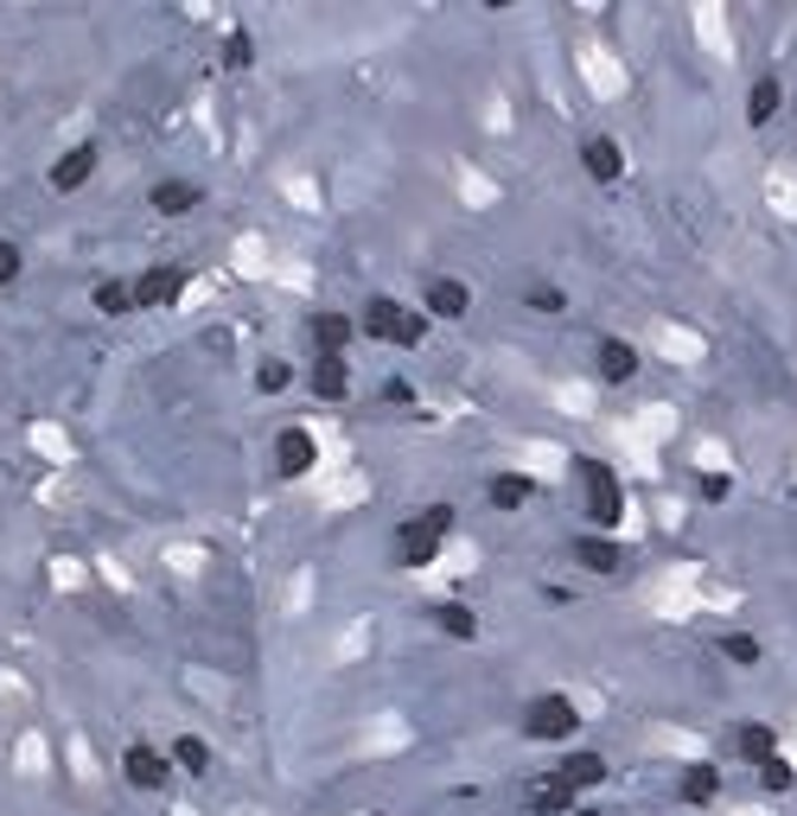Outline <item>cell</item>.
Returning a JSON list of instances; mask_svg holds the SVG:
<instances>
[{"mask_svg":"<svg viewBox=\"0 0 797 816\" xmlns=\"http://www.w3.org/2000/svg\"><path fill=\"white\" fill-rule=\"evenodd\" d=\"M96 313H103V319H128V313H135V288H128V281H96Z\"/></svg>","mask_w":797,"mask_h":816,"instance_id":"24","label":"cell"},{"mask_svg":"<svg viewBox=\"0 0 797 816\" xmlns=\"http://www.w3.org/2000/svg\"><path fill=\"white\" fill-rule=\"evenodd\" d=\"M677 791H683V804H715V797H721V772H715V766H683V784H677Z\"/></svg>","mask_w":797,"mask_h":816,"instance_id":"21","label":"cell"},{"mask_svg":"<svg viewBox=\"0 0 797 816\" xmlns=\"http://www.w3.org/2000/svg\"><path fill=\"white\" fill-rule=\"evenodd\" d=\"M435 626L447 631V638H478V613H472V606H460V599H440V606H435Z\"/></svg>","mask_w":797,"mask_h":816,"instance_id":"25","label":"cell"},{"mask_svg":"<svg viewBox=\"0 0 797 816\" xmlns=\"http://www.w3.org/2000/svg\"><path fill=\"white\" fill-rule=\"evenodd\" d=\"M421 313H428V319H466V313H472V288H466V281H453V275H435V281H428V300H421Z\"/></svg>","mask_w":797,"mask_h":816,"instance_id":"11","label":"cell"},{"mask_svg":"<svg viewBox=\"0 0 797 816\" xmlns=\"http://www.w3.org/2000/svg\"><path fill=\"white\" fill-rule=\"evenodd\" d=\"M485 498H492L498 511H523V504L536 498V479H523V473H498V479L485 485Z\"/></svg>","mask_w":797,"mask_h":816,"instance_id":"20","label":"cell"},{"mask_svg":"<svg viewBox=\"0 0 797 816\" xmlns=\"http://www.w3.org/2000/svg\"><path fill=\"white\" fill-rule=\"evenodd\" d=\"M20 268H26L20 243H0V288H13V281H20Z\"/></svg>","mask_w":797,"mask_h":816,"instance_id":"30","label":"cell"},{"mask_svg":"<svg viewBox=\"0 0 797 816\" xmlns=\"http://www.w3.org/2000/svg\"><path fill=\"white\" fill-rule=\"evenodd\" d=\"M792 115H797V103H792Z\"/></svg>","mask_w":797,"mask_h":816,"instance_id":"34","label":"cell"},{"mask_svg":"<svg viewBox=\"0 0 797 816\" xmlns=\"http://www.w3.org/2000/svg\"><path fill=\"white\" fill-rule=\"evenodd\" d=\"M96 160H103V153H96V141H77L71 153H58V160H51V173H45V179H51V191H83V186H90V173H96Z\"/></svg>","mask_w":797,"mask_h":816,"instance_id":"9","label":"cell"},{"mask_svg":"<svg viewBox=\"0 0 797 816\" xmlns=\"http://www.w3.org/2000/svg\"><path fill=\"white\" fill-rule=\"evenodd\" d=\"M288 383H293V371H288V364H281V358H268V364L255 371V389H262V396H281Z\"/></svg>","mask_w":797,"mask_h":816,"instance_id":"26","label":"cell"},{"mask_svg":"<svg viewBox=\"0 0 797 816\" xmlns=\"http://www.w3.org/2000/svg\"><path fill=\"white\" fill-rule=\"evenodd\" d=\"M734 753H740L747 766L778 759V727H765V721H740V727H734Z\"/></svg>","mask_w":797,"mask_h":816,"instance_id":"17","label":"cell"},{"mask_svg":"<svg viewBox=\"0 0 797 816\" xmlns=\"http://www.w3.org/2000/svg\"><path fill=\"white\" fill-rule=\"evenodd\" d=\"M447 529H453V504H428L421 517H408L396 529V561L402 568H428L440 556V543H447Z\"/></svg>","mask_w":797,"mask_h":816,"instance_id":"3","label":"cell"},{"mask_svg":"<svg viewBox=\"0 0 797 816\" xmlns=\"http://www.w3.org/2000/svg\"><path fill=\"white\" fill-rule=\"evenodd\" d=\"M568 556H575L587 574H619V568H625V549H619V536H600V529L575 536V543H568Z\"/></svg>","mask_w":797,"mask_h":816,"instance_id":"10","label":"cell"},{"mask_svg":"<svg viewBox=\"0 0 797 816\" xmlns=\"http://www.w3.org/2000/svg\"><path fill=\"white\" fill-rule=\"evenodd\" d=\"M778 109H785V83H778L772 71L753 77V90H747V121H753V128H765Z\"/></svg>","mask_w":797,"mask_h":816,"instance_id":"18","label":"cell"},{"mask_svg":"<svg viewBox=\"0 0 797 816\" xmlns=\"http://www.w3.org/2000/svg\"><path fill=\"white\" fill-rule=\"evenodd\" d=\"M575 473H580V511H587V523H593L600 536H613L619 517H625V485H619V473L607 459H575Z\"/></svg>","mask_w":797,"mask_h":816,"instance_id":"1","label":"cell"},{"mask_svg":"<svg viewBox=\"0 0 797 816\" xmlns=\"http://www.w3.org/2000/svg\"><path fill=\"white\" fill-rule=\"evenodd\" d=\"M753 772H760L765 791H792V784H797V772L785 766V759H765V766H753Z\"/></svg>","mask_w":797,"mask_h":816,"instance_id":"28","label":"cell"},{"mask_svg":"<svg viewBox=\"0 0 797 816\" xmlns=\"http://www.w3.org/2000/svg\"><path fill=\"white\" fill-rule=\"evenodd\" d=\"M250 58H255L250 33H243V26H230V38H223V65H230V71H243V65H250Z\"/></svg>","mask_w":797,"mask_h":816,"instance_id":"27","label":"cell"},{"mask_svg":"<svg viewBox=\"0 0 797 816\" xmlns=\"http://www.w3.org/2000/svg\"><path fill=\"white\" fill-rule=\"evenodd\" d=\"M166 759H173L180 772H192V779H205V772H211V746L198 741V734H180V741H173V753H166Z\"/></svg>","mask_w":797,"mask_h":816,"instance_id":"23","label":"cell"},{"mask_svg":"<svg viewBox=\"0 0 797 816\" xmlns=\"http://www.w3.org/2000/svg\"><path fill=\"white\" fill-rule=\"evenodd\" d=\"M166 772H173V759H166L160 746L135 741L128 753H122V779L135 784V791H160V784H166Z\"/></svg>","mask_w":797,"mask_h":816,"instance_id":"8","label":"cell"},{"mask_svg":"<svg viewBox=\"0 0 797 816\" xmlns=\"http://www.w3.org/2000/svg\"><path fill=\"white\" fill-rule=\"evenodd\" d=\"M575 784H562L555 772H543V779H530L523 784V811H536V816H568L575 811Z\"/></svg>","mask_w":797,"mask_h":816,"instance_id":"12","label":"cell"},{"mask_svg":"<svg viewBox=\"0 0 797 816\" xmlns=\"http://www.w3.org/2000/svg\"><path fill=\"white\" fill-rule=\"evenodd\" d=\"M383 396H390V403H415V389H408L402 376H390V383H383Z\"/></svg>","mask_w":797,"mask_h":816,"instance_id":"31","label":"cell"},{"mask_svg":"<svg viewBox=\"0 0 797 816\" xmlns=\"http://www.w3.org/2000/svg\"><path fill=\"white\" fill-rule=\"evenodd\" d=\"M580 166H587V179L613 186L619 173H625V148H619L613 135H587V141H580Z\"/></svg>","mask_w":797,"mask_h":816,"instance_id":"13","label":"cell"},{"mask_svg":"<svg viewBox=\"0 0 797 816\" xmlns=\"http://www.w3.org/2000/svg\"><path fill=\"white\" fill-rule=\"evenodd\" d=\"M715 651H721L727 664H740V669H753L765 657V644L753 638V631H721V638H715Z\"/></svg>","mask_w":797,"mask_h":816,"instance_id":"22","label":"cell"},{"mask_svg":"<svg viewBox=\"0 0 797 816\" xmlns=\"http://www.w3.org/2000/svg\"><path fill=\"white\" fill-rule=\"evenodd\" d=\"M307 389H313L320 403H345V396H351V364H345V358H313V364H307Z\"/></svg>","mask_w":797,"mask_h":816,"instance_id":"16","label":"cell"},{"mask_svg":"<svg viewBox=\"0 0 797 816\" xmlns=\"http://www.w3.org/2000/svg\"><path fill=\"white\" fill-rule=\"evenodd\" d=\"M358 333L383 338V345H396V351H415V345L428 338V313H408L402 300L370 294V300H363V313H358Z\"/></svg>","mask_w":797,"mask_h":816,"instance_id":"2","label":"cell"},{"mask_svg":"<svg viewBox=\"0 0 797 816\" xmlns=\"http://www.w3.org/2000/svg\"><path fill=\"white\" fill-rule=\"evenodd\" d=\"M530 306H536V313H568V294H562V288H548V281H536V288H530Z\"/></svg>","mask_w":797,"mask_h":816,"instance_id":"29","label":"cell"},{"mask_svg":"<svg viewBox=\"0 0 797 816\" xmlns=\"http://www.w3.org/2000/svg\"><path fill=\"white\" fill-rule=\"evenodd\" d=\"M147 205H153L160 218H185V211H198V205H205V186H198V179H153Z\"/></svg>","mask_w":797,"mask_h":816,"instance_id":"15","label":"cell"},{"mask_svg":"<svg viewBox=\"0 0 797 816\" xmlns=\"http://www.w3.org/2000/svg\"><path fill=\"white\" fill-rule=\"evenodd\" d=\"M580 734V708L575 696H562V689H548V696H536V702L523 708V741L536 746H562Z\"/></svg>","mask_w":797,"mask_h":816,"instance_id":"4","label":"cell"},{"mask_svg":"<svg viewBox=\"0 0 797 816\" xmlns=\"http://www.w3.org/2000/svg\"><path fill=\"white\" fill-rule=\"evenodd\" d=\"M555 779H562V784H575V791H593V784L607 779V759H600V753H562Z\"/></svg>","mask_w":797,"mask_h":816,"instance_id":"19","label":"cell"},{"mask_svg":"<svg viewBox=\"0 0 797 816\" xmlns=\"http://www.w3.org/2000/svg\"><path fill=\"white\" fill-rule=\"evenodd\" d=\"M128 288H135V313H166V306L185 294V275L180 268H147V275H135Z\"/></svg>","mask_w":797,"mask_h":816,"instance_id":"7","label":"cell"},{"mask_svg":"<svg viewBox=\"0 0 797 816\" xmlns=\"http://www.w3.org/2000/svg\"><path fill=\"white\" fill-rule=\"evenodd\" d=\"M313 466H320V441H313L300 421L281 428V434H275V473H281V479H307Z\"/></svg>","mask_w":797,"mask_h":816,"instance_id":"6","label":"cell"},{"mask_svg":"<svg viewBox=\"0 0 797 816\" xmlns=\"http://www.w3.org/2000/svg\"><path fill=\"white\" fill-rule=\"evenodd\" d=\"M593 371H600V383H632V376L645 371V364H638V345H632V338H600Z\"/></svg>","mask_w":797,"mask_h":816,"instance_id":"14","label":"cell"},{"mask_svg":"<svg viewBox=\"0 0 797 816\" xmlns=\"http://www.w3.org/2000/svg\"><path fill=\"white\" fill-rule=\"evenodd\" d=\"M307 333H313V358H345V345L358 338V313H338V306H320V313L307 319Z\"/></svg>","mask_w":797,"mask_h":816,"instance_id":"5","label":"cell"},{"mask_svg":"<svg viewBox=\"0 0 797 816\" xmlns=\"http://www.w3.org/2000/svg\"><path fill=\"white\" fill-rule=\"evenodd\" d=\"M702 498H715V504L727 498V479H721V473H708V479H702Z\"/></svg>","mask_w":797,"mask_h":816,"instance_id":"32","label":"cell"},{"mask_svg":"<svg viewBox=\"0 0 797 816\" xmlns=\"http://www.w3.org/2000/svg\"><path fill=\"white\" fill-rule=\"evenodd\" d=\"M575 816H600V811H575Z\"/></svg>","mask_w":797,"mask_h":816,"instance_id":"33","label":"cell"}]
</instances>
